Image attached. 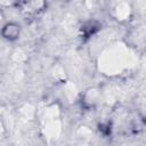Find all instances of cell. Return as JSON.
<instances>
[{"label":"cell","mask_w":146,"mask_h":146,"mask_svg":"<svg viewBox=\"0 0 146 146\" xmlns=\"http://www.w3.org/2000/svg\"><path fill=\"white\" fill-rule=\"evenodd\" d=\"M21 34V26L18 23H14V22H9L2 30V35L5 39L9 40V41H14L16 40Z\"/></svg>","instance_id":"obj_1"}]
</instances>
